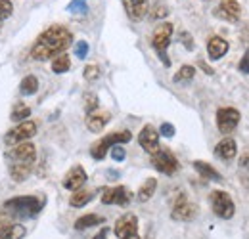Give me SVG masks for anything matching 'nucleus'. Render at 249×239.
I'll use <instances>...</instances> for the list:
<instances>
[{
    "label": "nucleus",
    "instance_id": "a878e982",
    "mask_svg": "<svg viewBox=\"0 0 249 239\" xmlns=\"http://www.w3.org/2000/svg\"><path fill=\"white\" fill-rule=\"evenodd\" d=\"M36 90H38V79L35 75H27L19 85V92L23 96H33V94H36Z\"/></svg>",
    "mask_w": 249,
    "mask_h": 239
},
{
    "label": "nucleus",
    "instance_id": "c03bdc74",
    "mask_svg": "<svg viewBox=\"0 0 249 239\" xmlns=\"http://www.w3.org/2000/svg\"><path fill=\"white\" fill-rule=\"evenodd\" d=\"M203 2H207V0H203Z\"/></svg>",
    "mask_w": 249,
    "mask_h": 239
},
{
    "label": "nucleus",
    "instance_id": "c756f323",
    "mask_svg": "<svg viewBox=\"0 0 249 239\" xmlns=\"http://www.w3.org/2000/svg\"><path fill=\"white\" fill-rule=\"evenodd\" d=\"M29 115H31V109H29L27 105H23V103H16L14 109H12V117H10V119L16 120V122H23V120H27Z\"/></svg>",
    "mask_w": 249,
    "mask_h": 239
},
{
    "label": "nucleus",
    "instance_id": "ddd939ff",
    "mask_svg": "<svg viewBox=\"0 0 249 239\" xmlns=\"http://www.w3.org/2000/svg\"><path fill=\"white\" fill-rule=\"evenodd\" d=\"M10 161L12 163H27V165H33L35 159H36V148L33 146L31 142H21L18 146H14L10 153H8Z\"/></svg>",
    "mask_w": 249,
    "mask_h": 239
},
{
    "label": "nucleus",
    "instance_id": "dca6fc26",
    "mask_svg": "<svg viewBox=\"0 0 249 239\" xmlns=\"http://www.w3.org/2000/svg\"><path fill=\"white\" fill-rule=\"evenodd\" d=\"M87 171L81 167V165H75L67 174H65V178H63V188L65 189H69V191H77V189H81L85 184H87Z\"/></svg>",
    "mask_w": 249,
    "mask_h": 239
},
{
    "label": "nucleus",
    "instance_id": "c85d7f7f",
    "mask_svg": "<svg viewBox=\"0 0 249 239\" xmlns=\"http://www.w3.org/2000/svg\"><path fill=\"white\" fill-rule=\"evenodd\" d=\"M25 236V228L21 224H12L4 232H0V239H21Z\"/></svg>",
    "mask_w": 249,
    "mask_h": 239
},
{
    "label": "nucleus",
    "instance_id": "4c0bfd02",
    "mask_svg": "<svg viewBox=\"0 0 249 239\" xmlns=\"http://www.w3.org/2000/svg\"><path fill=\"white\" fill-rule=\"evenodd\" d=\"M111 157H113V161H123L124 157H126V151H124L123 146H113L111 148Z\"/></svg>",
    "mask_w": 249,
    "mask_h": 239
},
{
    "label": "nucleus",
    "instance_id": "0eeeda50",
    "mask_svg": "<svg viewBox=\"0 0 249 239\" xmlns=\"http://www.w3.org/2000/svg\"><path fill=\"white\" fill-rule=\"evenodd\" d=\"M117 239H140L138 236V218L132 212H126L121 218H117L113 228Z\"/></svg>",
    "mask_w": 249,
    "mask_h": 239
},
{
    "label": "nucleus",
    "instance_id": "f704fd0d",
    "mask_svg": "<svg viewBox=\"0 0 249 239\" xmlns=\"http://www.w3.org/2000/svg\"><path fill=\"white\" fill-rule=\"evenodd\" d=\"M75 56H77L79 60H85V58L89 56V42H87V40H79V42L75 44Z\"/></svg>",
    "mask_w": 249,
    "mask_h": 239
},
{
    "label": "nucleus",
    "instance_id": "c9c22d12",
    "mask_svg": "<svg viewBox=\"0 0 249 239\" xmlns=\"http://www.w3.org/2000/svg\"><path fill=\"white\" fill-rule=\"evenodd\" d=\"M157 132H159V136L173 138V136H175V126H173L171 122H163V124H161V128H159Z\"/></svg>",
    "mask_w": 249,
    "mask_h": 239
},
{
    "label": "nucleus",
    "instance_id": "f03ea898",
    "mask_svg": "<svg viewBox=\"0 0 249 239\" xmlns=\"http://www.w3.org/2000/svg\"><path fill=\"white\" fill-rule=\"evenodd\" d=\"M6 212L14 218H27V216H35L42 209V201L36 195H19V197H12L4 203Z\"/></svg>",
    "mask_w": 249,
    "mask_h": 239
},
{
    "label": "nucleus",
    "instance_id": "7ed1b4c3",
    "mask_svg": "<svg viewBox=\"0 0 249 239\" xmlns=\"http://www.w3.org/2000/svg\"><path fill=\"white\" fill-rule=\"evenodd\" d=\"M173 33H175L173 23L163 21V23H159L156 29H154V34H152V46H154V50L157 52L159 60H161V63H163L165 67H171V60H169V56H167V48H169V44H171Z\"/></svg>",
    "mask_w": 249,
    "mask_h": 239
},
{
    "label": "nucleus",
    "instance_id": "2eb2a0df",
    "mask_svg": "<svg viewBox=\"0 0 249 239\" xmlns=\"http://www.w3.org/2000/svg\"><path fill=\"white\" fill-rule=\"evenodd\" d=\"M124 14L130 21H142L150 12V0H121Z\"/></svg>",
    "mask_w": 249,
    "mask_h": 239
},
{
    "label": "nucleus",
    "instance_id": "bb28decb",
    "mask_svg": "<svg viewBox=\"0 0 249 239\" xmlns=\"http://www.w3.org/2000/svg\"><path fill=\"white\" fill-rule=\"evenodd\" d=\"M194 77H196V67H194V65H182V67L175 73L173 81H175V83H190Z\"/></svg>",
    "mask_w": 249,
    "mask_h": 239
},
{
    "label": "nucleus",
    "instance_id": "aec40b11",
    "mask_svg": "<svg viewBox=\"0 0 249 239\" xmlns=\"http://www.w3.org/2000/svg\"><path fill=\"white\" fill-rule=\"evenodd\" d=\"M94 199V191L92 189H77V191H73L71 193V197H69V205L71 207H75V209H79V207H85L87 203H90Z\"/></svg>",
    "mask_w": 249,
    "mask_h": 239
},
{
    "label": "nucleus",
    "instance_id": "cd10ccee",
    "mask_svg": "<svg viewBox=\"0 0 249 239\" xmlns=\"http://www.w3.org/2000/svg\"><path fill=\"white\" fill-rule=\"evenodd\" d=\"M169 6H167V2H163V0H157L156 4L152 6V10H150V17L154 19V21H159V19H163V17H167L169 16Z\"/></svg>",
    "mask_w": 249,
    "mask_h": 239
},
{
    "label": "nucleus",
    "instance_id": "ea45409f",
    "mask_svg": "<svg viewBox=\"0 0 249 239\" xmlns=\"http://www.w3.org/2000/svg\"><path fill=\"white\" fill-rule=\"evenodd\" d=\"M238 69H240L242 73L249 75V50L242 56V60H240V63H238Z\"/></svg>",
    "mask_w": 249,
    "mask_h": 239
},
{
    "label": "nucleus",
    "instance_id": "79ce46f5",
    "mask_svg": "<svg viewBox=\"0 0 249 239\" xmlns=\"http://www.w3.org/2000/svg\"><path fill=\"white\" fill-rule=\"evenodd\" d=\"M199 67H201V69H203V71H205L207 75H213V69H211V67H209V65H207L205 61H199Z\"/></svg>",
    "mask_w": 249,
    "mask_h": 239
},
{
    "label": "nucleus",
    "instance_id": "393cba45",
    "mask_svg": "<svg viewBox=\"0 0 249 239\" xmlns=\"http://www.w3.org/2000/svg\"><path fill=\"white\" fill-rule=\"evenodd\" d=\"M71 69V60H69V56L63 52L60 56H56L54 60H52V71L54 73H58V75H62V73H67Z\"/></svg>",
    "mask_w": 249,
    "mask_h": 239
},
{
    "label": "nucleus",
    "instance_id": "6ab92c4d",
    "mask_svg": "<svg viewBox=\"0 0 249 239\" xmlns=\"http://www.w3.org/2000/svg\"><path fill=\"white\" fill-rule=\"evenodd\" d=\"M109 119H111V115L107 111H100V113L94 111L87 117V128L90 132H102L106 128V124L109 122Z\"/></svg>",
    "mask_w": 249,
    "mask_h": 239
},
{
    "label": "nucleus",
    "instance_id": "39448f33",
    "mask_svg": "<svg viewBox=\"0 0 249 239\" xmlns=\"http://www.w3.org/2000/svg\"><path fill=\"white\" fill-rule=\"evenodd\" d=\"M209 201H211V209H213V212L217 214L218 218L230 220V218L234 216L236 205H234V199L230 197V193H226V191H222V189H215V191L211 193Z\"/></svg>",
    "mask_w": 249,
    "mask_h": 239
},
{
    "label": "nucleus",
    "instance_id": "5701e85b",
    "mask_svg": "<svg viewBox=\"0 0 249 239\" xmlns=\"http://www.w3.org/2000/svg\"><path fill=\"white\" fill-rule=\"evenodd\" d=\"M106 222V218L104 216H100V214H85V216H81V218H77L75 220V230H89V228H94V226H98V224H104Z\"/></svg>",
    "mask_w": 249,
    "mask_h": 239
},
{
    "label": "nucleus",
    "instance_id": "473e14b6",
    "mask_svg": "<svg viewBox=\"0 0 249 239\" xmlns=\"http://www.w3.org/2000/svg\"><path fill=\"white\" fill-rule=\"evenodd\" d=\"M67 10L71 14H87L89 6H87V0H71L69 6H67Z\"/></svg>",
    "mask_w": 249,
    "mask_h": 239
},
{
    "label": "nucleus",
    "instance_id": "9b49d317",
    "mask_svg": "<svg viewBox=\"0 0 249 239\" xmlns=\"http://www.w3.org/2000/svg\"><path fill=\"white\" fill-rule=\"evenodd\" d=\"M215 16L222 21L228 23H238L242 17V6L238 0H220L215 8Z\"/></svg>",
    "mask_w": 249,
    "mask_h": 239
},
{
    "label": "nucleus",
    "instance_id": "58836bf2",
    "mask_svg": "<svg viewBox=\"0 0 249 239\" xmlns=\"http://www.w3.org/2000/svg\"><path fill=\"white\" fill-rule=\"evenodd\" d=\"M180 42L184 44V48L186 50H194V38H192V34L186 33V31H182L180 33Z\"/></svg>",
    "mask_w": 249,
    "mask_h": 239
},
{
    "label": "nucleus",
    "instance_id": "4be33fe9",
    "mask_svg": "<svg viewBox=\"0 0 249 239\" xmlns=\"http://www.w3.org/2000/svg\"><path fill=\"white\" fill-rule=\"evenodd\" d=\"M156 189H157V180L146 178V182H144V184L138 188V191H136V199H138L140 203H146V201H150V199L154 197Z\"/></svg>",
    "mask_w": 249,
    "mask_h": 239
},
{
    "label": "nucleus",
    "instance_id": "20e7f679",
    "mask_svg": "<svg viewBox=\"0 0 249 239\" xmlns=\"http://www.w3.org/2000/svg\"><path fill=\"white\" fill-rule=\"evenodd\" d=\"M132 140V134L128 130H121V132H111L107 136H104L102 140H98L90 148V157L96 161H102L106 157V153L111 150L113 146H123L126 142Z\"/></svg>",
    "mask_w": 249,
    "mask_h": 239
},
{
    "label": "nucleus",
    "instance_id": "9d476101",
    "mask_svg": "<svg viewBox=\"0 0 249 239\" xmlns=\"http://www.w3.org/2000/svg\"><path fill=\"white\" fill-rule=\"evenodd\" d=\"M240 111L236 107H220L217 111V128L220 134H230L238 124H240Z\"/></svg>",
    "mask_w": 249,
    "mask_h": 239
},
{
    "label": "nucleus",
    "instance_id": "7c9ffc66",
    "mask_svg": "<svg viewBox=\"0 0 249 239\" xmlns=\"http://www.w3.org/2000/svg\"><path fill=\"white\" fill-rule=\"evenodd\" d=\"M12 12H14L12 0H0V31H2V25L6 23V19L12 16Z\"/></svg>",
    "mask_w": 249,
    "mask_h": 239
},
{
    "label": "nucleus",
    "instance_id": "72a5a7b5",
    "mask_svg": "<svg viewBox=\"0 0 249 239\" xmlns=\"http://www.w3.org/2000/svg\"><path fill=\"white\" fill-rule=\"evenodd\" d=\"M83 75H85V79H87L89 83H94V81L100 79V67H98V65H87L85 71H83Z\"/></svg>",
    "mask_w": 249,
    "mask_h": 239
},
{
    "label": "nucleus",
    "instance_id": "2f4dec72",
    "mask_svg": "<svg viewBox=\"0 0 249 239\" xmlns=\"http://www.w3.org/2000/svg\"><path fill=\"white\" fill-rule=\"evenodd\" d=\"M98 96L94 94V92H87L85 94V111H87V115H90L94 113L96 109H98Z\"/></svg>",
    "mask_w": 249,
    "mask_h": 239
},
{
    "label": "nucleus",
    "instance_id": "6e6552de",
    "mask_svg": "<svg viewBox=\"0 0 249 239\" xmlns=\"http://www.w3.org/2000/svg\"><path fill=\"white\" fill-rule=\"evenodd\" d=\"M35 134H36V122L35 120H23L18 126H14L12 130H8L4 140H6L8 146H18L21 142H27Z\"/></svg>",
    "mask_w": 249,
    "mask_h": 239
},
{
    "label": "nucleus",
    "instance_id": "1a4fd4ad",
    "mask_svg": "<svg viewBox=\"0 0 249 239\" xmlns=\"http://www.w3.org/2000/svg\"><path fill=\"white\" fill-rule=\"evenodd\" d=\"M196 216H197V207L188 201V197L184 193H180V195L177 197L175 205H173L171 218L177 220V222H192Z\"/></svg>",
    "mask_w": 249,
    "mask_h": 239
},
{
    "label": "nucleus",
    "instance_id": "e433bc0d",
    "mask_svg": "<svg viewBox=\"0 0 249 239\" xmlns=\"http://www.w3.org/2000/svg\"><path fill=\"white\" fill-rule=\"evenodd\" d=\"M14 224V218L8 212H0V232H4L6 228H10Z\"/></svg>",
    "mask_w": 249,
    "mask_h": 239
},
{
    "label": "nucleus",
    "instance_id": "423d86ee",
    "mask_svg": "<svg viewBox=\"0 0 249 239\" xmlns=\"http://www.w3.org/2000/svg\"><path fill=\"white\" fill-rule=\"evenodd\" d=\"M152 165L154 169L159 171L161 174H167V176H173L177 171H178V159L175 157V153L169 150H159L152 155Z\"/></svg>",
    "mask_w": 249,
    "mask_h": 239
},
{
    "label": "nucleus",
    "instance_id": "412c9836",
    "mask_svg": "<svg viewBox=\"0 0 249 239\" xmlns=\"http://www.w3.org/2000/svg\"><path fill=\"white\" fill-rule=\"evenodd\" d=\"M194 169L197 171V174L201 176V178H207V180H215V182H220L222 176H220V172H218L217 169H213L209 163H205V161H194Z\"/></svg>",
    "mask_w": 249,
    "mask_h": 239
},
{
    "label": "nucleus",
    "instance_id": "37998d69",
    "mask_svg": "<svg viewBox=\"0 0 249 239\" xmlns=\"http://www.w3.org/2000/svg\"><path fill=\"white\" fill-rule=\"evenodd\" d=\"M240 165H242V167H249V153L242 155V159H240Z\"/></svg>",
    "mask_w": 249,
    "mask_h": 239
},
{
    "label": "nucleus",
    "instance_id": "a211bd4d",
    "mask_svg": "<svg viewBox=\"0 0 249 239\" xmlns=\"http://www.w3.org/2000/svg\"><path fill=\"white\" fill-rule=\"evenodd\" d=\"M228 40H224L222 36H211L207 40V54L211 60H220L228 52Z\"/></svg>",
    "mask_w": 249,
    "mask_h": 239
},
{
    "label": "nucleus",
    "instance_id": "f8f14e48",
    "mask_svg": "<svg viewBox=\"0 0 249 239\" xmlns=\"http://www.w3.org/2000/svg\"><path fill=\"white\" fill-rule=\"evenodd\" d=\"M132 199V193L128 188L124 186H115V188H107L102 193V203L104 205H119V207H126Z\"/></svg>",
    "mask_w": 249,
    "mask_h": 239
},
{
    "label": "nucleus",
    "instance_id": "f3484780",
    "mask_svg": "<svg viewBox=\"0 0 249 239\" xmlns=\"http://www.w3.org/2000/svg\"><path fill=\"white\" fill-rule=\"evenodd\" d=\"M236 153H238V144L230 136L222 138L217 144V148H215V155H217L218 159H222V161H232L236 157Z\"/></svg>",
    "mask_w": 249,
    "mask_h": 239
},
{
    "label": "nucleus",
    "instance_id": "f257e3e1",
    "mask_svg": "<svg viewBox=\"0 0 249 239\" xmlns=\"http://www.w3.org/2000/svg\"><path fill=\"white\" fill-rule=\"evenodd\" d=\"M73 40L71 31L63 25H52L38 34L31 48V58L35 61H48L63 54Z\"/></svg>",
    "mask_w": 249,
    "mask_h": 239
},
{
    "label": "nucleus",
    "instance_id": "a19ab883",
    "mask_svg": "<svg viewBox=\"0 0 249 239\" xmlns=\"http://www.w3.org/2000/svg\"><path fill=\"white\" fill-rule=\"evenodd\" d=\"M92 239H107V228H102V230H100Z\"/></svg>",
    "mask_w": 249,
    "mask_h": 239
},
{
    "label": "nucleus",
    "instance_id": "4468645a",
    "mask_svg": "<svg viewBox=\"0 0 249 239\" xmlns=\"http://www.w3.org/2000/svg\"><path fill=\"white\" fill-rule=\"evenodd\" d=\"M138 144H140V148L146 151V153L154 155L156 151L161 150L159 148V132H157L152 124H146L140 130V134H138Z\"/></svg>",
    "mask_w": 249,
    "mask_h": 239
},
{
    "label": "nucleus",
    "instance_id": "b1692460",
    "mask_svg": "<svg viewBox=\"0 0 249 239\" xmlns=\"http://www.w3.org/2000/svg\"><path fill=\"white\" fill-rule=\"evenodd\" d=\"M33 171V165L27 163H10V176L14 178V182H23L29 178Z\"/></svg>",
    "mask_w": 249,
    "mask_h": 239
}]
</instances>
